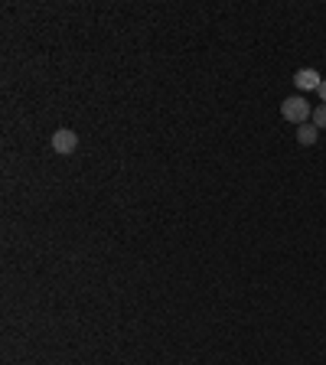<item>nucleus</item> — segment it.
Segmentation results:
<instances>
[{
  "mask_svg": "<svg viewBox=\"0 0 326 365\" xmlns=\"http://www.w3.org/2000/svg\"><path fill=\"white\" fill-rule=\"evenodd\" d=\"M281 114H284V121H291V124H307V118H314V108L307 105V98L293 95L281 105Z\"/></svg>",
  "mask_w": 326,
  "mask_h": 365,
  "instance_id": "1",
  "label": "nucleus"
},
{
  "mask_svg": "<svg viewBox=\"0 0 326 365\" xmlns=\"http://www.w3.org/2000/svg\"><path fill=\"white\" fill-rule=\"evenodd\" d=\"M53 151L59 153V157H72V153L78 151V134L69 128H59L53 134Z\"/></svg>",
  "mask_w": 326,
  "mask_h": 365,
  "instance_id": "2",
  "label": "nucleus"
},
{
  "mask_svg": "<svg viewBox=\"0 0 326 365\" xmlns=\"http://www.w3.org/2000/svg\"><path fill=\"white\" fill-rule=\"evenodd\" d=\"M293 85L300 88V92H320L323 78H320L316 69H297V72H293Z\"/></svg>",
  "mask_w": 326,
  "mask_h": 365,
  "instance_id": "3",
  "label": "nucleus"
},
{
  "mask_svg": "<svg viewBox=\"0 0 326 365\" xmlns=\"http://www.w3.org/2000/svg\"><path fill=\"white\" fill-rule=\"evenodd\" d=\"M316 137H320V128H316V124H300V130H297V140H300L304 147L316 144Z\"/></svg>",
  "mask_w": 326,
  "mask_h": 365,
  "instance_id": "4",
  "label": "nucleus"
},
{
  "mask_svg": "<svg viewBox=\"0 0 326 365\" xmlns=\"http://www.w3.org/2000/svg\"><path fill=\"white\" fill-rule=\"evenodd\" d=\"M314 124H316L320 130L326 128V105H316V108H314Z\"/></svg>",
  "mask_w": 326,
  "mask_h": 365,
  "instance_id": "5",
  "label": "nucleus"
},
{
  "mask_svg": "<svg viewBox=\"0 0 326 365\" xmlns=\"http://www.w3.org/2000/svg\"><path fill=\"white\" fill-rule=\"evenodd\" d=\"M320 98H323V105H326V78H323V85H320Z\"/></svg>",
  "mask_w": 326,
  "mask_h": 365,
  "instance_id": "6",
  "label": "nucleus"
}]
</instances>
